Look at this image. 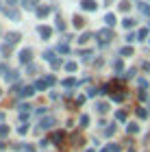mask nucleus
Returning a JSON list of instances; mask_svg holds the SVG:
<instances>
[{
  "label": "nucleus",
  "instance_id": "aec40b11",
  "mask_svg": "<svg viewBox=\"0 0 150 152\" xmlns=\"http://www.w3.org/2000/svg\"><path fill=\"white\" fill-rule=\"evenodd\" d=\"M85 24V20L80 18V15H74V26H76V28H80V26Z\"/></svg>",
  "mask_w": 150,
  "mask_h": 152
},
{
  "label": "nucleus",
  "instance_id": "72a5a7b5",
  "mask_svg": "<svg viewBox=\"0 0 150 152\" xmlns=\"http://www.w3.org/2000/svg\"><path fill=\"white\" fill-rule=\"evenodd\" d=\"M124 98H126V96H124V94H115V96H113V100H115V102H122V100H124Z\"/></svg>",
  "mask_w": 150,
  "mask_h": 152
},
{
  "label": "nucleus",
  "instance_id": "c85d7f7f",
  "mask_svg": "<svg viewBox=\"0 0 150 152\" xmlns=\"http://www.w3.org/2000/svg\"><path fill=\"white\" fill-rule=\"evenodd\" d=\"M44 59H48V61H50V63H52V61H54V52H52V50H48V52H46V54H44Z\"/></svg>",
  "mask_w": 150,
  "mask_h": 152
},
{
  "label": "nucleus",
  "instance_id": "ea45409f",
  "mask_svg": "<svg viewBox=\"0 0 150 152\" xmlns=\"http://www.w3.org/2000/svg\"><path fill=\"white\" fill-rule=\"evenodd\" d=\"M102 152H111V150H109V146H107V148H105V150H102Z\"/></svg>",
  "mask_w": 150,
  "mask_h": 152
},
{
  "label": "nucleus",
  "instance_id": "4c0bfd02",
  "mask_svg": "<svg viewBox=\"0 0 150 152\" xmlns=\"http://www.w3.org/2000/svg\"><path fill=\"white\" fill-rule=\"evenodd\" d=\"M124 76H126V78H133V76H135V70H128Z\"/></svg>",
  "mask_w": 150,
  "mask_h": 152
},
{
  "label": "nucleus",
  "instance_id": "412c9836",
  "mask_svg": "<svg viewBox=\"0 0 150 152\" xmlns=\"http://www.w3.org/2000/svg\"><path fill=\"white\" fill-rule=\"evenodd\" d=\"M137 117H141V120H146V117H148V111H146L144 107H139V109H137Z\"/></svg>",
  "mask_w": 150,
  "mask_h": 152
},
{
  "label": "nucleus",
  "instance_id": "37998d69",
  "mask_svg": "<svg viewBox=\"0 0 150 152\" xmlns=\"http://www.w3.org/2000/svg\"><path fill=\"white\" fill-rule=\"evenodd\" d=\"M9 4H15V0H9Z\"/></svg>",
  "mask_w": 150,
  "mask_h": 152
},
{
  "label": "nucleus",
  "instance_id": "ddd939ff",
  "mask_svg": "<svg viewBox=\"0 0 150 152\" xmlns=\"http://www.w3.org/2000/svg\"><path fill=\"white\" fill-rule=\"evenodd\" d=\"M96 109H98V113H107L109 111V104H107V102H98Z\"/></svg>",
  "mask_w": 150,
  "mask_h": 152
},
{
  "label": "nucleus",
  "instance_id": "9b49d317",
  "mask_svg": "<svg viewBox=\"0 0 150 152\" xmlns=\"http://www.w3.org/2000/svg\"><path fill=\"white\" fill-rule=\"evenodd\" d=\"M61 85H63V87H76V85H78V80H76V78H65L63 83H61Z\"/></svg>",
  "mask_w": 150,
  "mask_h": 152
},
{
  "label": "nucleus",
  "instance_id": "58836bf2",
  "mask_svg": "<svg viewBox=\"0 0 150 152\" xmlns=\"http://www.w3.org/2000/svg\"><path fill=\"white\" fill-rule=\"evenodd\" d=\"M2 72H4V65H2V63H0V74H2Z\"/></svg>",
  "mask_w": 150,
  "mask_h": 152
},
{
  "label": "nucleus",
  "instance_id": "cd10ccee",
  "mask_svg": "<svg viewBox=\"0 0 150 152\" xmlns=\"http://www.w3.org/2000/svg\"><path fill=\"white\" fill-rule=\"evenodd\" d=\"M89 124V115H80V126H87Z\"/></svg>",
  "mask_w": 150,
  "mask_h": 152
},
{
  "label": "nucleus",
  "instance_id": "79ce46f5",
  "mask_svg": "<svg viewBox=\"0 0 150 152\" xmlns=\"http://www.w3.org/2000/svg\"><path fill=\"white\" fill-rule=\"evenodd\" d=\"M2 117H4V113H2V111H0V120H2Z\"/></svg>",
  "mask_w": 150,
  "mask_h": 152
},
{
  "label": "nucleus",
  "instance_id": "6e6552de",
  "mask_svg": "<svg viewBox=\"0 0 150 152\" xmlns=\"http://www.w3.org/2000/svg\"><path fill=\"white\" fill-rule=\"evenodd\" d=\"M33 94H35V87H22L20 89V96H22V98H31Z\"/></svg>",
  "mask_w": 150,
  "mask_h": 152
},
{
  "label": "nucleus",
  "instance_id": "4468645a",
  "mask_svg": "<svg viewBox=\"0 0 150 152\" xmlns=\"http://www.w3.org/2000/svg\"><path fill=\"white\" fill-rule=\"evenodd\" d=\"M120 54H122V57H133V48H131V46L122 48V50H120Z\"/></svg>",
  "mask_w": 150,
  "mask_h": 152
},
{
  "label": "nucleus",
  "instance_id": "393cba45",
  "mask_svg": "<svg viewBox=\"0 0 150 152\" xmlns=\"http://www.w3.org/2000/svg\"><path fill=\"white\" fill-rule=\"evenodd\" d=\"M65 70H67V72H74V70H76V63H74V61H70V63H65Z\"/></svg>",
  "mask_w": 150,
  "mask_h": 152
},
{
  "label": "nucleus",
  "instance_id": "39448f33",
  "mask_svg": "<svg viewBox=\"0 0 150 152\" xmlns=\"http://www.w3.org/2000/svg\"><path fill=\"white\" fill-rule=\"evenodd\" d=\"M80 7H83L85 11H96V0H80Z\"/></svg>",
  "mask_w": 150,
  "mask_h": 152
},
{
  "label": "nucleus",
  "instance_id": "423d86ee",
  "mask_svg": "<svg viewBox=\"0 0 150 152\" xmlns=\"http://www.w3.org/2000/svg\"><path fill=\"white\" fill-rule=\"evenodd\" d=\"M18 78H20V74H18L15 70H11V72H4V80H7V83H15Z\"/></svg>",
  "mask_w": 150,
  "mask_h": 152
},
{
  "label": "nucleus",
  "instance_id": "e433bc0d",
  "mask_svg": "<svg viewBox=\"0 0 150 152\" xmlns=\"http://www.w3.org/2000/svg\"><path fill=\"white\" fill-rule=\"evenodd\" d=\"M139 100L146 102V100H148V94H146V91H139Z\"/></svg>",
  "mask_w": 150,
  "mask_h": 152
},
{
  "label": "nucleus",
  "instance_id": "a211bd4d",
  "mask_svg": "<svg viewBox=\"0 0 150 152\" xmlns=\"http://www.w3.org/2000/svg\"><path fill=\"white\" fill-rule=\"evenodd\" d=\"M89 39H91V33H83V35L78 37V44H87Z\"/></svg>",
  "mask_w": 150,
  "mask_h": 152
},
{
  "label": "nucleus",
  "instance_id": "dca6fc26",
  "mask_svg": "<svg viewBox=\"0 0 150 152\" xmlns=\"http://www.w3.org/2000/svg\"><path fill=\"white\" fill-rule=\"evenodd\" d=\"M126 130H128V135H135V133H137V130H139V126H137V124H128V126H126Z\"/></svg>",
  "mask_w": 150,
  "mask_h": 152
},
{
  "label": "nucleus",
  "instance_id": "2eb2a0df",
  "mask_svg": "<svg viewBox=\"0 0 150 152\" xmlns=\"http://www.w3.org/2000/svg\"><path fill=\"white\" fill-rule=\"evenodd\" d=\"M48 13H50V9H48V7H39V9H37V15H39V18H46Z\"/></svg>",
  "mask_w": 150,
  "mask_h": 152
},
{
  "label": "nucleus",
  "instance_id": "4be33fe9",
  "mask_svg": "<svg viewBox=\"0 0 150 152\" xmlns=\"http://www.w3.org/2000/svg\"><path fill=\"white\" fill-rule=\"evenodd\" d=\"M7 135H9V126L0 124V139H2V137H7Z\"/></svg>",
  "mask_w": 150,
  "mask_h": 152
},
{
  "label": "nucleus",
  "instance_id": "a878e982",
  "mask_svg": "<svg viewBox=\"0 0 150 152\" xmlns=\"http://www.w3.org/2000/svg\"><path fill=\"white\" fill-rule=\"evenodd\" d=\"M61 139H63V133H54V135H52V141H54V143H59Z\"/></svg>",
  "mask_w": 150,
  "mask_h": 152
},
{
  "label": "nucleus",
  "instance_id": "f8f14e48",
  "mask_svg": "<svg viewBox=\"0 0 150 152\" xmlns=\"http://www.w3.org/2000/svg\"><path fill=\"white\" fill-rule=\"evenodd\" d=\"M105 22H107L109 26H113L115 22H118V20H115V15H113V13H107V15H105Z\"/></svg>",
  "mask_w": 150,
  "mask_h": 152
},
{
  "label": "nucleus",
  "instance_id": "0eeeda50",
  "mask_svg": "<svg viewBox=\"0 0 150 152\" xmlns=\"http://www.w3.org/2000/svg\"><path fill=\"white\" fill-rule=\"evenodd\" d=\"M4 39H7V44H9V46L11 44H18V41H20V33H7Z\"/></svg>",
  "mask_w": 150,
  "mask_h": 152
},
{
  "label": "nucleus",
  "instance_id": "7ed1b4c3",
  "mask_svg": "<svg viewBox=\"0 0 150 152\" xmlns=\"http://www.w3.org/2000/svg\"><path fill=\"white\" fill-rule=\"evenodd\" d=\"M31 59H33V50L31 48H24V50L20 52V61H22V63H31Z\"/></svg>",
  "mask_w": 150,
  "mask_h": 152
},
{
  "label": "nucleus",
  "instance_id": "c756f323",
  "mask_svg": "<svg viewBox=\"0 0 150 152\" xmlns=\"http://www.w3.org/2000/svg\"><path fill=\"white\" fill-rule=\"evenodd\" d=\"M126 41H128V44H131V41H137V35H135V33H128V35H126Z\"/></svg>",
  "mask_w": 150,
  "mask_h": 152
},
{
  "label": "nucleus",
  "instance_id": "f257e3e1",
  "mask_svg": "<svg viewBox=\"0 0 150 152\" xmlns=\"http://www.w3.org/2000/svg\"><path fill=\"white\" fill-rule=\"evenodd\" d=\"M50 85H54V76H52V74H50V76H46V78H42V80H37L33 87H35V91H46V89H48Z\"/></svg>",
  "mask_w": 150,
  "mask_h": 152
},
{
  "label": "nucleus",
  "instance_id": "7c9ffc66",
  "mask_svg": "<svg viewBox=\"0 0 150 152\" xmlns=\"http://www.w3.org/2000/svg\"><path fill=\"white\" fill-rule=\"evenodd\" d=\"M78 54H80L83 59H89V57H91V50H80Z\"/></svg>",
  "mask_w": 150,
  "mask_h": 152
},
{
  "label": "nucleus",
  "instance_id": "f03ea898",
  "mask_svg": "<svg viewBox=\"0 0 150 152\" xmlns=\"http://www.w3.org/2000/svg\"><path fill=\"white\" fill-rule=\"evenodd\" d=\"M96 37L100 39V44H109V41L113 39V31L111 28H102V31L96 33Z\"/></svg>",
  "mask_w": 150,
  "mask_h": 152
},
{
  "label": "nucleus",
  "instance_id": "1a4fd4ad",
  "mask_svg": "<svg viewBox=\"0 0 150 152\" xmlns=\"http://www.w3.org/2000/svg\"><path fill=\"white\" fill-rule=\"evenodd\" d=\"M37 31H39V35H42L44 39H48V37L52 35V28H48V26H39Z\"/></svg>",
  "mask_w": 150,
  "mask_h": 152
},
{
  "label": "nucleus",
  "instance_id": "bb28decb",
  "mask_svg": "<svg viewBox=\"0 0 150 152\" xmlns=\"http://www.w3.org/2000/svg\"><path fill=\"white\" fill-rule=\"evenodd\" d=\"M139 9H141V13H144V15H150V7H146L144 2L139 4Z\"/></svg>",
  "mask_w": 150,
  "mask_h": 152
},
{
  "label": "nucleus",
  "instance_id": "20e7f679",
  "mask_svg": "<svg viewBox=\"0 0 150 152\" xmlns=\"http://www.w3.org/2000/svg\"><path fill=\"white\" fill-rule=\"evenodd\" d=\"M54 126V117H44V120L42 122H39V128H42V130H48V128H52Z\"/></svg>",
  "mask_w": 150,
  "mask_h": 152
},
{
  "label": "nucleus",
  "instance_id": "f704fd0d",
  "mask_svg": "<svg viewBox=\"0 0 150 152\" xmlns=\"http://www.w3.org/2000/svg\"><path fill=\"white\" fill-rule=\"evenodd\" d=\"M57 28H59V31L65 28V24H63V20H61V18H57Z\"/></svg>",
  "mask_w": 150,
  "mask_h": 152
},
{
  "label": "nucleus",
  "instance_id": "9d476101",
  "mask_svg": "<svg viewBox=\"0 0 150 152\" xmlns=\"http://www.w3.org/2000/svg\"><path fill=\"white\" fill-rule=\"evenodd\" d=\"M4 15H7V18H11V20H20L18 9H4Z\"/></svg>",
  "mask_w": 150,
  "mask_h": 152
},
{
  "label": "nucleus",
  "instance_id": "a19ab883",
  "mask_svg": "<svg viewBox=\"0 0 150 152\" xmlns=\"http://www.w3.org/2000/svg\"><path fill=\"white\" fill-rule=\"evenodd\" d=\"M2 148H4V143H2V141H0V150H2Z\"/></svg>",
  "mask_w": 150,
  "mask_h": 152
},
{
  "label": "nucleus",
  "instance_id": "f3484780",
  "mask_svg": "<svg viewBox=\"0 0 150 152\" xmlns=\"http://www.w3.org/2000/svg\"><path fill=\"white\" fill-rule=\"evenodd\" d=\"M122 26H124V28H133V26H135V20H133V18H126L124 22H122Z\"/></svg>",
  "mask_w": 150,
  "mask_h": 152
},
{
  "label": "nucleus",
  "instance_id": "473e14b6",
  "mask_svg": "<svg viewBox=\"0 0 150 152\" xmlns=\"http://www.w3.org/2000/svg\"><path fill=\"white\" fill-rule=\"evenodd\" d=\"M18 133H20V135H26V133H29V124H26V126H20Z\"/></svg>",
  "mask_w": 150,
  "mask_h": 152
},
{
  "label": "nucleus",
  "instance_id": "2f4dec72",
  "mask_svg": "<svg viewBox=\"0 0 150 152\" xmlns=\"http://www.w3.org/2000/svg\"><path fill=\"white\" fill-rule=\"evenodd\" d=\"M115 117H118L120 122H124V120H126V113H124V111H118V113H115Z\"/></svg>",
  "mask_w": 150,
  "mask_h": 152
},
{
  "label": "nucleus",
  "instance_id": "a18cd8bd",
  "mask_svg": "<svg viewBox=\"0 0 150 152\" xmlns=\"http://www.w3.org/2000/svg\"><path fill=\"white\" fill-rule=\"evenodd\" d=\"M128 152H135V150H128Z\"/></svg>",
  "mask_w": 150,
  "mask_h": 152
},
{
  "label": "nucleus",
  "instance_id": "c9c22d12",
  "mask_svg": "<svg viewBox=\"0 0 150 152\" xmlns=\"http://www.w3.org/2000/svg\"><path fill=\"white\" fill-rule=\"evenodd\" d=\"M128 7H131V2H120V9L122 11H128Z\"/></svg>",
  "mask_w": 150,
  "mask_h": 152
},
{
  "label": "nucleus",
  "instance_id": "b1692460",
  "mask_svg": "<svg viewBox=\"0 0 150 152\" xmlns=\"http://www.w3.org/2000/svg\"><path fill=\"white\" fill-rule=\"evenodd\" d=\"M59 52H61V54H67V52H70V48H67V44H59Z\"/></svg>",
  "mask_w": 150,
  "mask_h": 152
},
{
  "label": "nucleus",
  "instance_id": "c03bdc74",
  "mask_svg": "<svg viewBox=\"0 0 150 152\" xmlns=\"http://www.w3.org/2000/svg\"><path fill=\"white\" fill-rule=\"evenodd\" d=\"M109 2H113V0H107V4H109Z\"/></svg>",
  "mask_w": 150,
  "mask_h": 152
},
{
  "label": "nucleus",
  "instance_id": "6ab92c4d",
  "mask_svg": "<svg viewBox=\"0 0 150 152\" xmlns=\"http://www.w3.org/2000/svg\"><path fill=\"white\" fill-rule=\"evenodd\" d=\"M146 37H148V28H141V31L137 33V41H144Z\"/></svg>",
  "mask_w": 150,
  "mask_h": 152
},
{
  "label": "nucleus",
  "instance_id": "5701e85b",
  "mask_svg": "<svg viewBox=\"0 0 150 152\" xmlns=\"http://www.w3.org/2000/svg\"><path fill=\"white\" fill-rule=\"evenodd\" d=\"M113 70L115 72H122V59H115L113 61Z\"/></svg>",
  "mask_w": 150,
  "mask_h": 152
}]
</instances>
